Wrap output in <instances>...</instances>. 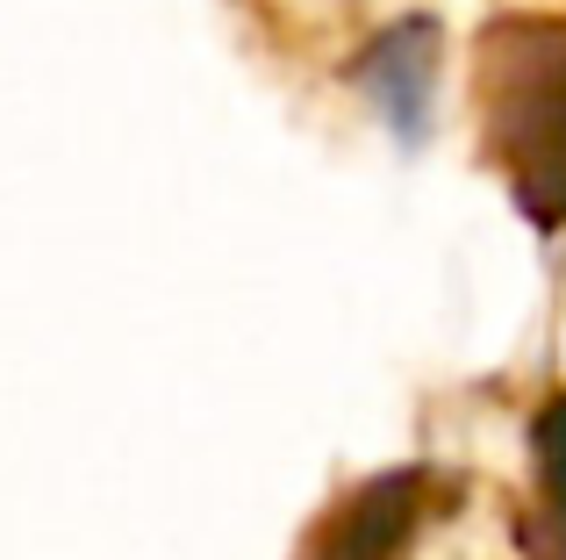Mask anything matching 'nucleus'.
<instances>
[{
	"mask_svg": "<svg viewBox=\"0 0 566 560\" xmlns=\"http://www.w3.org/2000/svg\"><path fill=\"white\" fill-rule=\"evenodd\" d=\"M495 144L510 158L516 201L538 224L566 216V29L495 37Z\"/></svg>",
	"mask_w": 566,
	"mask_h": 560,
	"instance_id": "obj_1",
	"label": "nucleus"
},
{
	"mask_svg": "<svg viewBox=\"0 0 566 560\" xmlns=\"http://www.w3.org/2000/svg\"><path fill=\"white\" fill-rule=\"evenodd\" d=\"M538 467H545V510H553L559 560H566V403H553L538 417Z\"/></svg>",
	"mask_w": 566,
	"mask_h": 560,
	"instance_id": "obj_4",
	"label": "nucleus"
},
{
	"mask_svg": "<svg viewBox=\"0 0 566 560\" xmlns=\"http://www.w3.org/2000/svg\"><path fill=\"white\" fill-rule=\"evenodd\" d=\"M409 525H416V475H395L345 510V525L331 539V560H395Z\"/></svg>",
	"mask_w": 566,
	"mask_h": 560,
	"instance_id": "obj_3",
	"label": "nucleus"
},
{
	"mask_svg": "<svg viewBox=\"0 0 566 560\" xmlns=\"http://www.w3.org/2000/svg\"><path fill=\"white\" fill-rule=\"evenodd\" d=\"M430 58H438V29H430V22L387 29L374 51L359 58V86L387 108V123H395L401 137H423V115H430Z\"/></svg>",
	"mask_w": 566,
	"mask_h": 560,
	"instance_id": "obj_2",
	"label": "nucleus"
}]
</instances>
